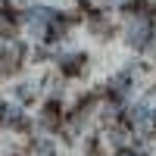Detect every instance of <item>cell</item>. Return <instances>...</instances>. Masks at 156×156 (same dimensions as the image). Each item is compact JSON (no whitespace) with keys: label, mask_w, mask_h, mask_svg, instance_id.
<instances>
[{"label":"cell","mask_w":156,"mask_h":156,"mask_svg":"<svg viewBox=\"0 0 156 156\" xmlns=\"http://www.w3.org/2000/svg\"><path fill=\"white\" fill-rule=\"evenodd\" d=\"M119 156H137V153H119Z\"/></svg>","instance_id":"3"},{"label":"cell","mask_w":156,"mask_h":156,"mask_svg":"<svg viewBox=\"0 0 156 156\" xmlns=\"http://www.w3.org/2000/svg\"><path fill=\"white\" fill-rule=\"evenodd\" d=\"M150 34H153V25L147 16H134L131 22H128V44H131L134 50H144L147 41H150Z\"/></svg>","instance_id":"1"},{"label":"cell","mask_w":156,"mask_h":156,"mask_svg":"<svg viewBox=\"0 0 156 156\" xmlns=\"http://www.w3.org/2000/svg\"><path fill=\"white\" fill-rule=\"evenodd\" d=\"M50 25H53V12H50V9H31L28 12V31L34 37H47Z\"/></svg>","instance_id":"2"}]
</instances>
